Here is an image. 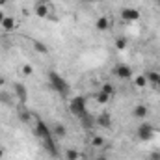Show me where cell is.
Instances as JSON below:
<instances>
[{
	"mask_svg": "<svg viewBox=\"0 0 160 160\" xmlns=\"http://www.w3.org/2000/svg\"><path fill=\"white\" fill-rule=\"evenodd\" d=\"M48 84H50V88H52L54 91L62 93L63 97L69 93V84L65 82V78H63L60 73H56V71H50V73H48Z\"/></svg>",
	"mask_w": 160,
	"mask_h": 160,
	"instance_id": "1",
	"label": "cell"
},
{
	"mask_svg": "<svg viewBox=\"0 0 160 160\" xmlns=\"http://www.w3.org/2000/svg\"><path fill=\"white\" fill-rule=\"evenodd\" d=\"M69 112L75 116V118H82V116H86L88 114V106H86V97H73L71 99V102H69Z\"/></svg>",
	"mask_w": 160,
	"mask_h": 160,
	"instance_id": "2",
	"label": "cell"
},
{
	"mask_svg": "<svg viewBox=\"0 0 160 160\" xmlns=\"http://www.w3.org/2000/svg\"><path fill=\"white\" fill-rule=\"evenodd\" d=\"M155 134H157V130H155V127H153L151 123H142V125H138L136 136H138L140 142H151V140L155 138Z\"/></svg>",
	"mask_w": 160,
	"mask_h": 160,
	"instance_id": "3",
	"label": "cell"
},
{
	"mask_svg": "<svg viewBox=\"0 0 160 160\" xmlns=\"http://www.w3.org/2000/svg\"><path fill=\"white\" fill-rule=\"evenodd\" d=\"M140 17H142V13H140V9H136V8L127 6V8L121 9V19H123L125 22H136V21H140Z\"/></svg>",
	"mask_w": 160,
	"mask_h": 160,
	"instance_id": "4",
	"label": "cell"
},
{
	"mask_svg": "<svg viewBox=\"0 0 160 160\" xmlns=\"http://www.w3.org/2000/svg\"><path fill=\"white\" fill-rule=\"evenodd\" d=\"M34 134H36L38 138H41V140H45V138H52V130H50V127H48L45 121H41V119L36 121Z\"/></svg>",
	"mask_w": 160,
	"mask_h": 160,
	"instance_id": "5",
	"label": "cell"
},
{
	"mask_svg": "<svg viewBox=\"0 0 160 160\" xmlns=\"http://www.w3.org/2000/svg\"><path fill=\"white\" fill-rule=\"evenodd\" d=\"M114 75L119 80H128V78H132V69L128 65H125V63H119V65H116Z\"/></svg>",
	"mask_w": 160,
	"mask_h": 160,
	"instance_id": "6",
	"label": "cell"
},
{
	"mask_svg": "<svg viewBox=\"0 0 160 160\" xmlns=\"http://www.w3.org/2000/svg\"><path fill=\"white\" fill-rule=\"evenodd\" d=\"M34 11H36V15H38L39 19H47V17H50V6H48L45 0L36 2V8H34Z\"/></svg>",
	"mask_w": 160,
	"mask_h": 160,
	"instance_id": "7",
	"label": "cell"
},
{
	"mask_svg": "<svg viewBox=\"0 0 160 160\" xmlns=\"http://www.w3.org/2000/svg\"><path fill=\"white\" fill-rule=\"evenodd\" d=\"M13 91H15V97H17L21 102H26L28 89H26V86H24V84H21V82H15V84H13Z\"/></svg>",
	"mask_w": 160,
	"mask_h": 160,
	"instance_id": "8",
	"label": "cell"
},
{
	"mask_svg": "<svg viewBox=\"0 0 160 160\" xmlns=\"http://www.w3.org/2000/svg\"><path fill=\"white\" fill-rule=\"evenodd\" d=\"M95 125H99L101 128H112V116H110L108 112L97 116V118H95Z\"/></svg>",
	"mask_w": 160,
	"mask_h": 160,
	"instance_id": "9",
	"label": "cell"
},
{
	"mask_svg": "<svg viewBox=\"0 0 160 160\" xmlns=\"http://www.w3.org/2000/svg\"><path fill=\"white\" fill-rule=\"evenodd\" d=\"M41 142H43V145H45V149H47V153H48L50 157H54V158L60 157V155H58V147H56V143H54L52 138H45V140H41Z\"/></svg>",
	"mask_w": 160,
	"mask_h": 160,
	"instance_id": "10",
	"label": "cell"
},
{
	"mask_svg": "<svg viewBox=\"0 0 160 160\" xmlns=\"http://www.w3.org/2000/svg\"><path fill=\"white\" fill-rule=\"evenodd\" d=\"M80 125H82L86 130H89V128H93V127H95V118L88 112L86 116H82V118H80Z\"/></svg>",
	"mask_w": 160,
	"mask_h": 160,
	"instance_id": "11",
	"label": "cell"
},
{
	"mask_svg": "<svg viewBox=\"0 0 160 160\" xmlns=\"http://www.w3.org/2000/svg\"><path fill=\"white\" fill-rule=\"evenodd\" d=\"M95 28H97L99 32H106V30L110 28V19H108V17H99V19L95 21Z\"/></svg>",
	"mask_w": 160,
	"mask_h": 160,
	"instance_id": "12",
	"label": "cell"
},
{
	"mask_svg": "<svg viewBox=\"0 0 160 160\" xmlns=\"http://www.w3.org/2000/svg\"><path fill=\"white\" fill-rule=\"evenodd\" d=\"M147 114H149V110H147V106H145V104H136V106H134V110H132V116H134V118H138V119H143Z\"/></svg>",
	"mask_w": 160,
	"mask_h": 160,
	"instance_id": "13",
	"label": "cell"
},
{
	"mask_svg": "<svg viewBox=\"0 0 160 160\" xmlns=\"http://www.w3.org/2000/svg\"><path fill=\"white\" fill-rule=\"evenodd\" d=\"M0 24H2V28H4L6 32H11V30L15 28V19H13V17H4V21H2Z\"/></svg>",
	"mask_w": 160,
	"mask_h": 160,
	"instance_id": "14",
	"label": "cell"
},
{
	"mask_svg": "<svg viewBox=\"0 0 160 160\" xmlns=\"http://www.w3.org/2000/svg\"><path fill=\"white\" fill-rule=\"evenodd\" d=\"M101 91H102V93H106V95H110V97H114V95H116V88H114V84H110V82H104V84H102V88H101Z\"/></svg>",
	"mask_w": 160,
	"mask_h": 160,
	"instance_id": "15",
	"label": "cell"
},
{
	"mask_svg": "<svg viewBox=\"0 0 160 160\" xmlns=\"http://www.w3.org/2000/svg\"><path fill=\"white\" fill-rule=\"evenodd\" d=\"M110 99H112V97H110V95H106V93H102V91H99V93L95 95V101H97L99 104H108V102H110Z\"/></svg>",
	"mask_w": 160,
	"mask_h": 160,
	"instance_id": "16",
	"label": "cell"
},
{
	"mask_svg": "<svg viewBox=\"0 0 160 160\" xmlns=\"http://www.w3.org/2000/svg\"><path fill=\"white\" fill-rule=\"evenodd\" d=\"M54 134H56L58 138H63V136L67 134V128H65L62 123H56V125H54Z\"/></svg>",
	"mask_w": 160,
	"mask_h": 160,
	"instance_id": "17",
	"label": "cell"
},
{
	"mask_svg": "<svg viewBox=\"0 0 160 160\" xmlns=\"http://www.w3.org/2000/svg\"><path fill=\"white\" fill-rule=\"evenodd\" d=\"M0 102L11 106V104H13V99H11V95H9L8 91H0Z\"/></svg>",
	"mask_w": 160,
	"mask_h": 160,
	"instance_id": "18",
	"label": "cell"
},
{
	"mask_svg": "<svg viewBox=\"0 0 160 160\" xmlns=\"http://www.w3.org/2000/svg\"><path fill=\"white\" fill-rule=\"evenodd\" d=\"M65 160H80V153L77 149H67L65 151Z\"/></svg>",
	"mask_w": 160,
	"mask_h": 160,
	"instance_id": "19",
	"label": "cell"
},
{
	"mask_svg": "<svg viewBox=\"0 0 160 160\" xmlns=\"http://www.w3.org/2000/svg\"><path fill=\"white\" fill-rule=\"evenodd\" d=\"M145 78H147V82H151V84H155V86H157V82H158V78H160V73L151 71V73H147V75H145Z\"/></svg>",
	"mask_w": 160,
	"mask_h": 160,
	"instance_id": "20",
	"label": "cell"
},
{
	"mask_svg": "<svg viewBox=\"0 0 160 160\" xmlns=\"http://www.w3.org/2000/svg\"><path fill=\"white\" fill-rule=\"evenodd\" d=\"M34 48H36L39 54H47V52H48L47 45H45V43H41V41H34Z\"/></svg>",
	"mask_w": 160,
	"mask_h": 160,
	"instance_id": "21",
	"label": "cell"
},
{
	"mask_svg": "<svg viewBox=\"0 0 160 160\" xmlns=\"http://www.w3.org/2000/svg\"><path fill=\"white\" fill-rule=\"evenodd\" d=\"M127 45H128L127 38H118V39H116V48H118V50H125Z\"/></svg>",
	"mask_w": 160,
	"mask_h": 160,
	"instance_id": "22",
	"label": "cell"
},
{
	"mask_svg": "<svg viewBox=\"0 0 160 160\" xmlns=\"http://www.w3.org/2000/svg\"><path fill=\"white\" fill-rule=\"evenodd\" d=\"M91 145L93 147H102L104 145V138L102 136H93L91 138Z\"/></svg>",
	"mask_w": 160,
	"mask_h": 160,
	"instance_id": "23",
	"label": "cell"
},
{
	"mask_svg": "<svg viewBox=\"0 0 160 160\" xmlns=\"http://www.w3.org/2000/svg\"><path fill=\"white\" fill-rule=\"evenodd\" d=\"M134 84H136L138 88H143V86H147V78H145V75H138V77L134 78Z\"/></svg>",
	"mask_w": 160,
	"mask_h": 160,
	"instance_id": "24",
	"label": "cell"
},
{
	"mask_svg": "<svg viewBox=\"0 0 160 160\" xmlns=\"http://www.w3.org/2000/svg\"><path fill=\"white\" fill-rule=\"evenodd\" d=\"M19 119H21V121H24V123H26V121L30 119V114H28L26 110H21V112H19Z\"/></svg>",
	"mask_w": 160,
	"mask_h": 160,
	"instance_id": "25",
	"label": "cell"
},
{
	"mask_svg": "<svg viewBox=\"0 0 160 160\" xmlns=\"http://www.w3.org/2000/svg\"><path fill=\"white\" fill-rule=\"evenodd\" d=\"M32 71H34V69H32V65H28V63H26V65H22V73H24V75H32Z\"/></svg>",
	"mask_w": 160,
	"mask_h": 160,
	"instance_id": "26",
	"label": "cell"
},
{
	"mask_svg": "<svg viewBox=\"0 0 160 160\" xmlns=\"http://www.w3.org/2000/svg\"><path fill=\"white\" fill-rule=\"evenodd\" d=\"M149 160H160V151H153L151 157H149Z\"/></svg>",
	"mask_w": 160,
	"mask_h": 160,
	"instance_id": "27",
	"label": "cell"
},
{
	"mask_svg": "<svg viewBox=\"0 0 160 160\" xmlns=\"http://www.w3.org/2000/svg\"><path fill=\"white\" fill-rule=\"evenodd\" d=\"M95 160H108L104 155H99V157H95Z\"/></svg>",
	"mask_w": 160,
	"mask_h": 160,
	"instance_id": "28",
	"label": "cell"
},
{
	"mask_svg": "<svg viewBox=\"0 0 160 160\" xmlns=\"http://www.w3.org/2000/svg\"><path fill=\"white\" fill-rule=\"evenodd\" d=\"M82 2H89V4H95V2H101V0H82Z\"/></svg>",
	"mask_w": 160,
	"mask_h": 160,
	"instance_id": "29",
	"label": "cell"
},
{
	"mask_svg": "<svg viewBox=\"0 0 160 160\" xmlns=\"http://www.w3.org/2000/svg\"><path fill=\"white\" fill-rule=\"evenodd\" d=\"M4 17H6V15H4V13H2V11H0V22H2V21H4Z\"/></svg>",
	"mask_w": 160,
	"mask_h": 160,
	"instance_id": "30",
	"label": "cell"
},
{
	"mask_svg": "<svg viewBox=\"0 0 160 160\" xmlns=\"http://www.w3.org/2000/svg\"><path fill=\"white\" fill-rule=\"evenodd\" d=\"M4 84H6V80H4L2 77H0V86H4Z\"/></svg>",
	"mask_w": 160,
	"mask_h": 160,
	"instance_id": "31",
	"label": "cell"
},
{
	"mask_svg": "<svg viewBox=\"0 0 160 160\" xmlns=\"http://www.w3.org/2000/svg\"><path fill=\"white\" fill-rule=\"evenodd\" d=\"M2 157H4V149L0 147V158H2Z\"/></svg>",
	"mask_w": 160,
	"mask_h": 160,
	"instance_id": "32",
	"label": "cell"
},
{
	"mask_svg": "<svg viewBox=\"0 0 160 160\" xmlns=\"http://www.w3.org/2000/svg\"><path fill=\"white\" fill-rule=\"evenodd\" d=\"M6 2H8V0H0V6H2V4H6Z\"/></svg>",
	"mask_w": 160,
	"mask_h": 160,
	"instance_id": "33",
	"label": "cell"
},
{
	"mask_svg": "<svg viewBox=\"0 0 160 160\" xmlns=\"http://www.w3.org/2000/svg\"><path fill=\"white\" fill-rule=\"evenodd\" d=\"M155 2H157V6H158V8H160V0H155Z\"/></svg>",
	"mask_w": 160,
	"mask_h": 160,
	"instance_id": "34",
	"label": "cell"
},
{
	"mask_svg": "<svg viewBox=\"0 0 160 160\" xmlns=\"http://www.w3.org/2000/svg\"><path fill=\"white\" fill-rule=\"evenodd\" d=\"M157 86H158V88H160V78H158V82H157Z\"/></svg>",
	"mask_w": 160,
	"mask_h": 160,
	"instance_id": "35",
	"label": "cell"
}]
</instances>
